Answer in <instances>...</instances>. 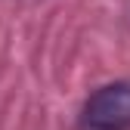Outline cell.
I'll return each instance as SVG.
<instances>
[{
  "label": "cell",
  "mask_w": 130,
  "mask_h": 130,
  "mask_svg": "<svg viewBox=\"0 0 130 130\" xmlns=\"http://www.w3.org/2000/svg\"><path fill=\"white\" fill-rule=\"evenodd\" d=\"M80 124L87 130H130V84L115 80L99 87L84 102Z\"/></svg>",
  "instance_id": "1"
}]
</instances>
